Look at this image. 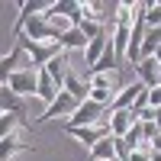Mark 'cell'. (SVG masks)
Wrapping results in <instances>:
<instances>
[{"instance_id": "1", "label": "cell", "mask_w": 161, "mask_h": 161, "mask_svg": "<svg viewBox=\"0 0 161 161\" xmlns=\"http://www.w3.org/2000/svg\"><path fill=\"white\" fill-rule=\"evenodd\" d=\"M16 45L29 55V68H32V71H42L52 58L64 55V48H61L58 42H32V39H26V36H16Z\"/></svg>"}, {"instance_id": "2", "label": "cell", "mask_w": 161, "mask_h": 161, "mask_svg": "<svg viewBox=\"0 0 161 161\" xmlns=\"http://www.w3.org/2000/svg\"><path fill=\"white\" fill-rule=\"evenodd\" d=\"M132 23H136L132 3H123L119 13H116V26H113V48H116V58H119V61H126L129 39H132Z\"/></svg>"}, {"instance_id": "3", "label": "cell", "mask_w": 161, "mask_h": 161, "mask_svg": "<svg viewBox=\"0 0 161 161\" xmlns=\"http://www.w3.org/2000/svg\"><path fill=\"white\" fill-rule=\"evenodd\" d=\"M87 84H90V100H97V103H103V106H110V103L116 100V93L123 90L119 71H113V74H90Z\"/></svg>"}, {"instance_id": "4", "label": "cell", "mask_w": 161, "mask_h": 161, "mask_svg": "<svg viewBox=\"0 0 161 161\" xmlns=\"http://www.w3.org/2000/svg\"><path fill=\"white\" fill-rule=\"evenodd\" d=\"M0 113L16 116V119H19V126H26V129L32 132V119H29V100H26V97H19L16 90L0 87Z\"/></svg>"}, {"instance_id": "5", "label": "cell", "mask_w": 161, "mask_h": 161, "mask_svg": "<svg viewBox=\"0 0 161 161\" xmlns=\"http://www.w3.org/2000/svg\"><path fill=\"white\" fill-rule=\"evenodd\" d=\"M106 119V106L97 103V100H84L77 110L64 119V129H77V126H97Z\"/></svg>"}, {"instance_id": "6", "label": "cell", "mask_w": 161, "mask_h": 161, "mask_svg": "<svg viewBox=\"0 0 161 161\" xmlns=\"http://www.w3.org/2000/svg\"><path fill=\"white\" fill-rule=\"evenodd\" d=\"M77 106H80V103L71 97V93H68V90H61L58 97H55V100H52V103L45 106V113L39 116V126H42V123H52V119H58V116H71V113L77 110Z\"/></svg>"}, {"instance_id": "7", "label": "cell", "mask_w": 161, "mask_h": 161, "mask_svg": "<svg viewBox=\"0 0 161 161\" xmlns=\"http://www.w3.org/2000/svg\"><path fill=\"white\" fill-rule=\"evenodd\" d=\"M10 90H16L19 97H36V90H39V71H32V68H19L16 74L10 77V84H7Z\"/></svg>"}, {"instance_id": "8", "label": "cell", "mask_w": 161, "mask_h": 161, "mask_svg": "<svg viewBox=\"0 0 161 161\" xmlns=\"http://www.w3.org/2000/svg\"><path fill=\"white\" fill-rule=\"evenodd\" d=\"M142 90H145V84H142V80H136V84H126L123 90L116 93V100H113L110 106H106V113H119V110H132V103L139 100V93H142Z\"/></svg>"}, {"instance_id": "9", "label": "cell", "mask_w": 161, "mask_h": 161, "mask_svg": "<svg viewBox=\"0 0 161 161\" xmlns=\"http://www.w3.org/2000/svg\"><path fill=\"white\" fill-rule=\"evenodd\" d=\"M19 58H23V48L19 45H13L7 55H0V87H7L10 77L19 71Z\"/></svg>"}, {"instance_id": "10", "label": "cell", "mask_w": 161, "mask_h": 161, "mask_svg": "<svg viewBox=\"0 0 161 161\" xmlns=\"http://www.w3.org/2000/svg\"><path fill=\"white\" fill-rule=\"evenodd\" d=\"M110 42H113V36L106 32V29H103L100 36H93L90 42H87V48H84V61H87V71H90L93 64L100 61V55H103V52H106V45H110Z\"/></svg>"}, {"instance_id": "11", "label": "cell", "mask_w": 161, "mask_h": 161, "mask_svg": "<svg viewBox=\"0 0 161 161\" xmlns=\"http://www.w3.org/2000/svg\"><path fill=\"white\" fill-rule=\"evenodd\" d=\"M136 74H139V80L145 87H158V77H161V64H158V58H142L139 64H136Z\"/></svg>"}, {"instance_id": "12", "label": "cell", "mask_w": 161, "mask_h": 161, "mask_svg": "<svg viewBox=\"0 0 161 161\" xmlns=\"http://www.w3.org/2000/svg\"><path fill=\"white\" fill-rule=\"evenodd\" d=\"M52 13H58V16L71 19V23H74V29H77L80 23H84V10H80V0H55V3H52Z\"/></svg>"}, {"instance_id": "13", "label": "cell", "mask_w": 161, "mask_h": 161, "mask_svg": "<svg viewBox=\"0 0 161 161\" xmlns=\"http://www.w3.org/2000/svg\"><path fill=\"white\" fill-rule=\"evenodd\" d=\"M106 119H110V136H113V139H123L126 132L132 129V123H136L129 110H119V113H106Z\"/></svg>"}, {"instance_id": "14", "label": "cell", "mask_w": 161, "mask_h": 161, "mask_svg": "<svg viewBox=\"0 0 161 161\" xmlns=\"http://www.w3.org/2000/svg\"><path fill=\"white\" fill-rule=\"evenodd\" d=\"M64 90H68V93H71V97H74L77 103L90 100V84H87V80H80V77L74 74V68L68 71V77H64Z\"/></svg>"}, {"instance_id": "15", "label": "cell", "mask_w": 161, "mask_h": 161, "mask_svg": "<svg viewBox=\"0 0 161 161\" xmlns=\"http://www.w3.org/2000/svg\"><path fill=\"white\" fill-rule=\"evenodd\" d=\"M29 148H32V145H29V142H19V139H16V132H13L10 139L0 142V161H13V155L29 152Z\"/></svg>"}, {"instance_id": "16", "label": "cell", "mask_w": 161, "mask_h": 161, "mask_svg": "<svg viewBox=\"0 0 161 161\" xmlns=\"http://www.w3.org/2000/svg\"><path fill=\"white\" fill-rule=\"evenodd\" d=\"M113 158H116V142H113V136L100 139V142L90 148V161H113Z\"/></svg>"}, {"instance_id": "17", "label": "cell", "mask_w": 161, "mask_h": 161, "mask_svg": "<svg viewBox=\"0 0 161 161\" xmlns=\"http://www.w3.org/2000/svg\"><path fill=\"white\" fill-rule=\"evenodd\" d=\"M58 93H61V90L55 87V80H52V77H48V71L42 68V71H39V90H36V97H39V100H45V103H52Z\"/></svg>"}, {"instance_id": "18", "label": "cell", "mask_w": 161, "mask_h": 161, "mask_svg": "<svg viewBox=\"0 0 161 161\" xmlns=\"http://www.w3.org/2000/svg\"><path fill=\"white\" fill-rule=\"evenodd\" d=\"M87 42H90V39L80 32V29H71V32H64V36L58 39V45H61L64 52H74V48H80V52H84V48H87Z\"/></svg>"}, {"instance_id": "19", "label": "cell", "mask_w": 161, "mask_h": 161, "mask_svg": "<svg viewBox=\"0 0 161 161\" xmlns=\"http://www.w3.org/2000/svg\"><path fill=\"white\" fill-rule=\"evenodd\" d=\"M161 48V29H148V32H145V42H142V52H139V55L142 58H155V52ZM139 58V61H142Z\"/></svg>"}, {"instance_id": "20", "label": "cell", "mask_w": 161, "mask_h": 161, "mask_svg": "<svg viewBox=\"0 0 161 161\" xmlns=\"http://www.w3.org/2000/svg\"><path fill=\"white\" fill-rule=\"evenodd\" d=\"M126 145H129V148H148V142H145V129H142V123H139V119H136V123H132V129L126 132Z\"/></svg>"}, {"instance_id": "21", "label": "cell", "mask_w": 161, "mask_h": 161, "mask_svg": "<svg viewBox=\"0 0 161 161\" xmlns=\"http://www.w3.org/2000/svg\"><path fill=\"white\" fill-rule=\"evenodd\" d=\"M16 126H19V119H16V116H10V113H3V116H0V142H3V139H10L13 132H16Z\"/></svg>"}, {"instance_id": "22", "label": "cell", "mask_w": 161, "mask_h": 161, "mask_svg": "<svg viewBox=\"0 0 161 161\" xmlns=\"http://www.w3.org/2000/svg\"><path fill=\"white\" fill-rule=\"evenodd\" d=\"M126 161H152V145H148V148H132Z\"/></svg>"}, {"instance_id": "23", "label": "cell", "mask_w": 161, "mask_h": 161, "mask_svg": "<svg viewBox=\"0 0 161 161\" xmlns=\"http://www.w3.org/2000/svg\"><path fill=\"white\" fill-rule=\"evenodd\" d=\"M142 129H145V142H148V145H152V142L161 136V129H158L155 123H142Z\"/></svg>"}, {"instance_id": "24", "label": "cell", "mask_w": 161, "mask_h": 161, "mask_svg": "<svg viewBox=\"0 0 161 161\" xmlns=\"http://www.w3.org/2000/svg\"><path fill=\"white\" fill-rule=\"evenodd\" d=\"M148 106H152V110H158V106H161V84L148 90Z\"/></svg>"}, {"instance_id": "25", "label": "cell", "mask_w": 161, "mask_h": 161, "mask_svg": "<svg viewBox=\"0 0 161 161\" xmlns=\"http://www.w3.org/2000/svg\"><path fill=\"white\" fill-rule=\"evenodd\" d=\"M152 123H155V126L161 129V106H158V110H155V119H152Z\"/></svg>"}, {"instance_id": "26", "label": "cell", "mask_w": 161, "mask_h": 161, "mask_svg": "<svg viewBox=\"0 0 161 161\" xmlns=\"http://www.w3.org/2000/svg\"><path fill=\"white\" fill-rule=\"evenodd\" d=\"M152 161H161V152H152Z\"/></svg>"}, {"instance_id": "27", "label": "cell", "mask_w": 161, "mask_h": 161, "mask_svg": "<svg viewBox=\"0 0 161 161\" xmlns=\"http://www.w3.org/2000/svg\"><path fill=\"white\" fill-rule=\"evenodd\" d=\"M158 84H161V77H158Z\"/></svg>"}, {"instance_id": "28", "label": "cell", "mask_w": 161, "mask_h": 161, "mask_svg": "<svg viewBox=\"0 0 161 161\" xmlns=\"http://www.w3.org/2000/svg\"><path fill=\"white\" fill-rule=\"evenodd\" d=\"M113 161H119V158H113Z\"/></svg>"}]
</instances>
